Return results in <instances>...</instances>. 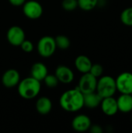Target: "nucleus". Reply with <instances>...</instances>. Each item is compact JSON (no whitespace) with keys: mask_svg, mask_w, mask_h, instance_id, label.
<instances>
[{"mask_svg":"<svg viewBox=\"0 0 132 133\" xmlns=\"http://www.w3.org/2000/svg\"><path fill=\"white\" fill-rule=\"evenodd\" d=\"M61 108L68 112H76L84 107L83 94L77 88L63 93L60 97Z\"/></svg>","mask_w":132,"mask_h":133,"instance_id":"f257e3e1","label":"nucleus"},{"mask_svg":"<svg viewBox=\"0 0 132 133\" xmlns=\"http://www.w3.org/2000/svg\"><path fill=\"white\" fill-rule=\"evenodd\" d=\"M41 89V85L39 80L33 77H27L18 83V93L19 96L26 100H30L36 97Z\"/></svg>","mask_w":132,"mask_h":133,"instance_id":"f03ea898","label":"nucleus"},{"mask_svg":"<svg viewBox=\"0 0 132 133\" xmlns=\"http://www.w3.org/2000/svg\"><path fill=\"white\" fill-rule=\"evenodd\" d=\"M115 79L110 76H103L97 80L96 92L102 97H114L117 92Z\"/></svg>","mask_w":132,"mask_h":133,"instance_id":"7ed1b4c3","label":"nucleus"},{"mask_svg":"<svg viewBox=\"0 0 132 133\" xmlns=\"http://www.w3.org/2000/svg\"><path fill=\"white\" fill-rule=\"evenodd\" d=\"M57 47L54 38L51 36L41 37L37 43V51L40 56L49 58L54 55Z\"/></svg>","mask_w":132,"mask_h":133,"instance_id":"20e7f679","label":"nucleus"},{"mask_svg":"<svg viewBox=\"0 0 132 133\" xmlns=\"http://www.w3.org/2000/svg\"><path fill=\"white\" fill-rule=\"evenodd\" d=\"M97 78L93 76L90 72L83 73L79 81L77 89H79L83 94L95 92L96 89Z\"/></svg>","mask_w":132,"mask_h":133,"instance_id":"39448f33","label":"nucleus"},{"mask_svg":"<svg viewBox=\"0 0 132 133\" xmlns=\"http://www.w3.org/2000/svg\"><path fill=\"white\" fill-rule=\"evenodd\" d=\"M23 14L30 19H37L43 14V7L41 4L35 0L25 2L23 5Z\"/></svg>","mask_w":132,"mask_h":133,"instance_id":"423d86ee","label":"nucleus"},{"mask_svg":"<svg viewBox=\"0 0 132 133\" xmlns=\"http://www.w3.org/2000/svg\"><path fill=\"white\" fill-rule=\"evenodd\" d=\"M117 90L121 94H132V73L130 72H124L121 73L117 79Z\"/></svg>","mask_w":132,"mask_h":133,"instance_id":"0eeeda50","label":"nucleus"},{"mask_svg":"<svg viewBox=\"0 0 132 133\" xmlns=\"http://www.w3.org/2000/svg\"><path fill=\"white\" fill-rule=\"evenodd\" d=\"M7 40L12 46H20L22 42L26 39L24 30L19 26H12L7 31Z\"/></svg>","mask_w":132,"mask_h":133,"instance_id":"6e6552de","label":"nucleus"},{"mask_svg":"<svg viewBox=\"0 0 132 133\" xmlns=\"http://www.w3.org/2000/svg\"><path fill=\"white\" fill-rule=\"evenodd\" d=\"M91 120L86 115H79L75 116L72 122V129L79 132H84L89 129L91 126Z\"/></svg>","mask_w":132,"mask_h":133,"instance_id":"1a4fd4ad","label":"nucleus"},{"mask_svg":"<svg viewBox=\"0 0 132 133\" xmlns=\"http://www.w3.org/2000/svg\"><path fill=\"white\" fill-rule=\"evenodd\" d=\"M19 81L20 75L19 72L14 69L6 70L2 77V83L7 88H12L17 86Z\"/></svg>","mask_w":132,"mask_h":133,"instance_id":"9d476101","label":"nucleus"},{"mask_svg":"<svg viewBox=\"0 0 132 133\" xmlns=\"http://www.w3.org/2000/svg\"><path fill=\"white\" fill-rule=\"evenodd\" d=\"M100 107L102 111L107 116H114L119 111L117 99H115L114 97L103 98L100 103Z\"/></svg>","mask_w":132,"mask_h":133,"instance_id":"9b49d317","label":"nucleus"},{"mask_svg":"<svg viewBox=\"0 0 132 133\" xmlns=\"http://www.w3.org/2000/svg\"><path fill=\"white\" fill-rule=\"evenodd\" d=\"M54 75L58 78L59 83L65 84L70 83L74 79V72L72 70L65 65H59L55 69Z\"/></svg>","mask_w":132,"mask_h":133,"instance_id":"f8f14e48","label":"nucleus"},{"mask_svg":"<svg viewBox=\"0 0 132 133\" xmlns=\"http://www.w3.org/2000/svg\"><path fill=\"white\" fill-rule=\"evenodd\" d=\"M118 111L122 113H129L132 111V95L121 94L117 99Z\"/></svg>","mask_w":132,"mask_h":133,"instance_id":"ddd939ff","label":"nucleus"},{"mask_svg":"<svg viewBox=\"0 0 132 133\" xmlns=\"http://www.w3.org/2000/svg\"><path fill=\"white\" fill-rule=\"evenodd\" d=\"M102 99L103 98L96 91L83 94L84 106L89 109H94L100 106Z\"/></svg>","mask_w":132,"mask_h":133,"instance_id":"4468645a","label":"nucleus"},{"mask_svg":"<svg viewBox=\"0 0 132 133\" xmlns=\"http://www.w3.org/2000/svg\"><path fill=\"white\" fill-rule=\"evenodd\" d=\"M93 63L89 57L86 55H79L75 60V65L76 69L81 73L89 72Z\"/></svg>","mask_w":132,"mask_h":133,"instance_id":"2eb2a0df","label":"nucleus"},{"mask_svg":"<svg viewBox=\"0 0 132 133\" xmlns=\"http://www.w3.org/2000/svg\"><path fill=\"white\" fill-rule=\"evenodd\" d=\"M30 73L32 77L40 82L47 75V68L42 62H36L31 67Z\"/></svg>","mask_w":132,"mask_h":133,"instance_id":"dca6fc26","label":"nucleus"},{"mask_svg":"<svg viewBox=\"0 0 132 133\" xmlns=\"http://www.w3.org/2000/svg\"><path fill=\"white\" fill-rule=\"evenodd\" d=\"M51 109H52V102L48 97H41L37 101L36 110L39 114L42 115H46L50 113Z\"/></svg>","mask_w":132,"mask_h":133,"instance_id":"f3484780","label":"nucleus"},{"mask_svg":"<svg viewBox=\"0 0 132 133\" xmlns=\"http://www.w3.org/2000/svg\"><path fill=\"white\" fill-rule=\"evenodd\" d=\"M77 2L78 6L84 11H91L99 4V0H77Z\"/></svg>","mask_w":132,"mask_h":133,"instance_id":"a211bd4d","label":"nucleus"},{"mask_svg":"<svg viewBox=\"0 0 132 133\" xmlns=\"http://www.w3.org/2000/svg\"><path fill=\"white\" fill-rule=\"evenodd\" d=\"M121 21L128 26H132V7L124 9L120 16Z\"/></svg>","mask_w":132,"mask_h":133,"instance_id":"6ab92c4d","label":"nucleus"},{"mask_svg":"<svg viewBox=\"0 0 132 133\" xmlns=\"http://www.w3.org/2000/svg\"><path fill=\"white\" fill-rule=\"evenodd\" d=\"M55 44L56 47L61 49V50H65L70 47V40L68 37L65 35H58L55 38Z\"/></svg>","mask_w":132,"mask_h":133,"instance_id":"aec40b11","label":"nucleus"},{"mask_svg":"<svg viewBox=\"0 0 132 133\" xmlns=\"http://www.w3.org/2000/svg\"><path fill=\"white\" fill-rule=\"evenodd\" d=\"M45 85L49 88H54L58 85V79L55 75H47L46 77L44 79Z\"/></svg>","mask_w":132,"mask_h":133,"instance_id":"412c9836","label":"nucleus"},{"mask_svg":"<svg viewBox=\"0 0 132 133\" xmlns=\"http://www.w3.org/2000/svg\"><path fill=\"white\" fill-rule=\"evenodd\" d=\"M62 8L66 11H73L78 7L77 0H63L61 2Z\"/></svg>","mask_w":132,"mask_h":133,"instance_id":"4be33fe9","label":"nucleus"},{"mask_svg":"<svg viewBox=\"0 0 132 133\" xmlns=\"http://www.w3.org/2000/svg\"><path fill=\"white\" fill-rule=\"evenodd\" d=\"M89 72L93 76H94L95 77L98 78V77H100L103 75V66L100 64H98V63L93 64L92 66H91V69L89 70Z\"/></svg>","mask_w":132,"mask_h":133,"instance_id":"5701e85b","label":"nucleus"},{"mask_svg":"<svg viewBox=\"0 0 132 133\" xmlns=\"http://www.w3.org/2000/svg\"><path fill=\"white\" fill-rule=\"evenodd\" d=\"M20 47L22 48V50L24 51V52H26V53H30L33 51V44L31 41H28V40H24L22 44H20Z\"/></svg>","mask_w":132,"mask_h":133,"instance_id":"b1692460","label":"nucleus"},{"mask_svg":"<svg viewBox=\"0 0 132 133\" xmlns=\"http://www.w3.org/2000/svg\"><path fill=\"white\" fill-rule=\"evenodd\" d=\"M89 130L92 133H102L103 131L102 127L99 125H91Z\"/></svg>","mask_w":132,"mask_h":133,"instance_id":"393cba45","label":"nucleus"},{"mask_svg":"<svg viewBox=\"0 0 132 133\" xmlns=\"http://www.w3.org/2000/svg\"><path fill=\"white\" fill-rule=\"evenodd\" d=\"M9 2L14 6H20L24 4L26 0H9Z\"/></svg>","mask_w":132,"mask_h":133,"instance_id":"a878e982","label":"nucleus"},{"mask_svg":"<svg viewBox=\"0 0 132 133\" xmlns=\"http://www.w3.org/2000/svg\"><path fill=\"white\" fill-rule=\"evenodd\" d=\"M131 122H132V114H131Z\"/></svg>","mask_w":132,"mask_h":133,"instance_id":"bb28decb","label":"nucleus"},{"mask_svg":"<svg viewBox=\"0 0 132 133\" xmlns=\"http://www.w3.org/2000/svg\"><path fill=\"white\" fill-rule=\"evenodd\" d=\"M131 95H132V94H131Z\"/></svg>","mask_w":132,"mask_h":133,"instance_id":"cd10ccee","label":"nucleus"}]
</instances>
